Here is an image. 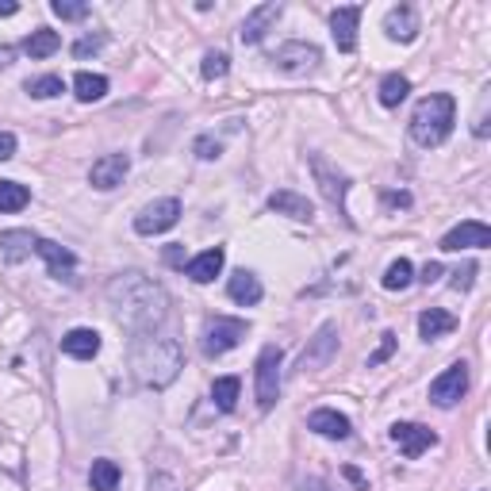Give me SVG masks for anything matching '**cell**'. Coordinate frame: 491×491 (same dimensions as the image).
Returning <instances> with one entry per match:
<instances>
[{"label":"cell","instance_id":"6da1fadb","mask_svg":"<svg viewBox=\"0 0 491 491\" xmlns=\"http://www.w3.org/2000/svg\"><path fill=\"white\" fill-rule=\"evenodd\" d=\"M108 307L120 327L135 330V334H154V327H162L170 315V295L154 277L138 273H120L108 284Z\"/></svg>","mask_w":491,"mask_h":491},{"label":"cell","instance_id":"7a4b0ae2","mask_svg":"<svg viewBox=\"0 0 491 491\" xmlns=\"http://www.w3.org/2000/svg\"><path fill=\"white\" fill-rule=\"evenodd\" d=\"M185 369V350L177 338L165 334H138L131 342V372L146 387H170Z\"/></svg>","mask_w":491,"mask_h":491},{"label":"cell","instance_id":"3957f363","mask_svg":"<svg viewBox=\"0 0 491 491\" xmlns=\"http://www.w3.org/2000/svg\"><path fill=\"white\" fill-rule=\"evenodd\" d=\"M454 123H457V100L449 93H430L411 112V138L426 150L442 146V142L454 135Z\"/></svg>","mask_w":491,"mask_h":491},{"label":"cell","instance_id":"277c9868","mask_svg":"<svg viewBox=\"0 0 491 491\" xmlns=\"http://www.w3.org/2000/svg\"><path fill=\"white\" fill-rule=\"evenodd\" d=\"M250 334V322L246 319H227V315H215L204 322V338H200V350L204 357H223L230 354L235 345Z\"/></svg>","mask_w":491,"mask_h":491},{"label":"cell","instance_id":"5b68a950","mask_svg":"<svg viewBox=\"0 0 491 491\" xmlns=\"http://www.w3.org/2000/svg\"><path fill=\"white\" fill-rule=\"evenodd\" d=\"M280 345H265L257 354V369H254V392H257V407L273 411V404L280 399Z\"/></svg>","mask_w":491,"mask_h":491},{"label":"cell","instance_id":"8992f818","mask_svg":"<svg viewBox=\"0 0 491 491\" xmlns=\"http://www.w3.org/2000/svg\"><path fill=\"white\" fill-rule=\"evenodd\" d=\"M307 165H312V173H315V185L322 192V200H327L338 215H345V192H350V177L334 170L322 154H307ZM345 223H350V215H345Z\"/></svg>","mask_w":491,"mask_h":491},{"label":"cell","instance_id":"52a82bcc","mask_svg":"<svg viewBox=\"0 0 491 491\" xmlns=\"http://www.w3.org/2000/svg\"><path fill=\"white\" fill-rule=\"evenodd\" d=\"M177 219H180V200L165 196V200L146 204V208L135 215V230H138V235H162V230L177 227Z\"/></svg>","mask_w":491,"mask_h":491},{"label":"cell","instance_id":"ba28073f","mask_svg":"<svg viewBox=\"0 0 491 491\" xmlns=\"http://www.w3.org/2000/svg\"><path fill=\"white\" fill-rule=\"evenodd\" d=\"M464 392H469V365L457 361V365H449L442 377L430 384V404L454 407V404H461V399H464Z\"/></svg>","mask_w":491,"mask_h":491},{"label":"cell","instance_id":"9c48e42d","mask_svg":"<svg viewBox=\"0 0 491 491\" xmlns=\"http://www.w3.org/2000/svg\"><path fill=\"white\" fill-rule=\"evenodd\" d=\"M392 442L399 445V454H404L407 461L422 457L426 449L437 445V434L430 430V426H419V422H395L392 426Z\"/></svg>","mask_w":491,"mask_h":491},{"label":"cell","instance_id":"30bf717a","mask_svg":"<svg viewBox=\"0 0 491 491\" xmlns=\"http://www.w3.org/2000/svg\"><path fill=\"white\" fill-rule=\"evenodd\" d=\"M484 246H491V227L480 223V219H464V223H457V227L442 238V250H445V254H457V250H484Z\"/></svg>","mask_w":491,"mask_h":491},{"label":"cell","instance_id":"8fae6325","mask_svg":"<svg viewBox=\"0 0 491 491\" xmlns=\"http://www.w3.org/2000/svg\"><path fill=\"white\" fill-rule=\"evenodd\" d=\"M127 173H131V158H127V154H104V158H96L93 170H88V185L100 192H112L123 185Z\"/></svg>","mask_w":491,"mask_h":491},{"label":"cell","instance_id":"7c38bea8","mask_svg":"<svg viewBox=\"0 0 491 491\" xmlns=\"http://www.w3.org/2000/svg\"><path fill=\"white\" fill-rule=\"evenodd\" d=\"M284 16V4L280 0H269V4H257V8H250L246 12V20H242V43L246 46H254V43H262V38L269 35V28Z\"/></svg>","mask_w":491,"mask_h":491},{"label":"cell","instance_id":"4fadbf2b","mask_svg":"<svg viewBox=\"0 0 491 491\" xmlns=\"http://www.w3.org/2000/svg\"><path fill=\"white\" fill-rule=\"evenodd\" d=\"M334 354H338V327H334V322H322V327L315 330V338L307 342V350L300 357V369H327Z\"/></svg>","mask_w":491,"mask_h":491},{"label":"cell","instance_id":"5bb4252c","mask_svg":"<svg viewBox=\"0 0 491 491\" xmlns=\"http://www.w3.org/2000/svg\"><path fill=\"white\" fill-rule=\"evenodd\" d=\"M273 62L284 73H312L322 62V50L315 43H284Z\"/></svg>","mask_w":491,"mask_h":491},{"label":"cell","instance_id":"9a60e30c","mask_svg":"<svg viewBox=\"0 0 491 491\" xmlns=\"http://www.w3.org/2000/svg\"><path fill=\"white\" fill-rule=\"evenodd\" d=\"M357 23H361L357 4H345V8L330 12V35H334V46H338L342 54H354L357 50Z\"/></svg>","mask_w":491,"mask_h":491},{"label":"cell","instance_id":"2e32d148","mask_svg":"<svg viewBox=\"0 0 491 491\" xmlns=\"http://www.w3.org/2000/svg\"><path fill=\"white\" fill-rule=\"evenodd\" d=\"M384 31L392 43H415V35L422 31L419 28V12L411 4H395L392 12L384 16Z\"/></svg>","mask_w":491,"mask_h":491},{"label":"cell","instance_id":"e0dca14e","mask_svg":"<svg viewBox=\"0 0 491 491\" xmlns=\"http://www.w3.org/2000/svg\"><path fill=\"white\" fill-rule=\"evenodd\" d=\"M35 254L46 262V269H50V277H66V280H73V269H77V257H73V250H66V246H58V242H50V238H38L35 242Z\"/></svg>","mask_w":491,"mask_h":491},{"label":"cell","instance_id":"ac0fdd59","mask_svg":"<svg viewBox=\"0 0 491 491\" xmlns=\"http://www.w3.org/2000/svg\"><path fill=\"white\" fill-rule=\"evenodd\" d=\"M307 430H315L319 437H330V442H345L350 437V419L338 415V411H330V407H319L307 415Z\"/></svg>","mask_w":491,"mask_h":491},{"label":"cell","instance_id":"d6986e66","mask_svg":"<svg viewBox=\"0 0 491 491\" xmlns=\"http://www.w3.org/2000/svg\"><path fill=\"white\" fill-rule=\"evenodd\" d=\"M269 212L288 215V219H295V223H312L315 219V208L307 204V196H300V192H292V188L273 192V196H269Z\"/></svg>","mask_w":491,"mask_h":491},{"label":"cell","instance_id":"ffe728a7","mask_svg":"<svg viewBox=\"0 0 491 491\" xmlns=\"http://www.w3.org/2000/svg\"><path fill=\"white\" fill-rule=\"evenodd\" d=\"M223 262H227V250H223V246H215V250H204L200 257L185 262V273H188V280H196V284H212L219 273H223Z\"/></svg>","mask_w":491,"mask_h":491},{"label":"cell","instance_id":"44dd1931","mask_svg":"<svg viewBox=\"0 0 491 491\" xmlns=\"http://www.w3.org/2000/svg\"><path fill=\"white\" fill-rule=\"evenodd\" d=\"M227 295H230L235 304H242V307H254V304H262L265 288H262V280H257L250 269H238V273L227 280Z\"/></svg>","mask_w":491,"mask_h":491},{"label":"cell","instance_id":"7402d4cb","mask_svg":"<svg viewBox=\"0 0 491 491\" xmlns=\"http://www.w3.org/2000/svg\"><path fill=\"white\" fill-rule=\"evenodd\" d=\"M62 354H70L77 361H93L100 354V334L93 327H77L62 338Z\"/></svg>","mask_w":491,"mask_h":491},{"label":"cell","instance_id":"603a6c76","mask_svg":"<svg viewBox=\"0 0 491 491\" xmlns=\"http://www.w3.org/2000/svg\"><path fill=\"white\" fill-rule=\"evenodd\" d=\"M35 235L31 230H4V235H0V254H4V262L8 265H20L23 257H31L35 254Z\"/></svg>","mask_w":491,"mask_h":491},{"label":"cell","instance_id":"cb8c5ba5","mask_svg":"<svg viewBox=\"0 0 491 491\" xmlns=\"http://www.w3.org/2000/svg\"><path fill=\"white\" fill-rule=\"evenodd\" d=\"M449 330H457V319L449 312H442V307H426V312L419 315V334L426 342L442 338V334H449Z\"/></svg>","mask_w":491,"mask_h":491},{"label":"cell","instance_id":"d4e9b609","mask_svg":"<svg viewBox=\"0 0 491 491\" xmlns=\"http://www.w3.org/2000/svg\"><path fill=\"white\" fill-rule=\"evenodd\" d=\"M73 96L81 100V104L104 100V96H108V77H100V73H77V77H73Z\"/></svg>","mask_w":491,"mask_h":491},{"label":"cell","instance_id":"484cf974","mask_svg":"<svg viewBox=\"0 0 491 491\" xmlns=\"http://www.w3.org/2000/svg\"><path fill=\"white\" fill-rule=\"evenodd\" d=\"M120 480H123V472H120V464L115 461H108V457L93 461V472H88L93 491H120Z\"/></svg>","mask_w":491,"mask_h":491},{"label":"cell","instance_id":"4316f807","mask_svg":"<svg viewBox=\"0 0 491 491\" xmlns=\"http://www.w3.org/2000/svg\"><path fill=\"white\" fill-rule=\"evenodd\" d=\"M31 204V188L20 185V180H0V212L12 215V212H23Z\"/></svg>","mask_w":491,"mask_h":491},{"label":"cell","instance_id":"83f0119b","mask_svg":"<svg viewBox=\"0 0 491 491\" xmlns=\"http://www.w3.org/2000/svg\"><path fill=\"white\" fill-rule=\"evenodd\" d=\"M58 46H62V35H58V31L38 28V31L28 35V43H23V54H28V58H50Z\"/></svg>","mask_w":491,"mask_h":491},{"label":"cell","instance_id":"f1b7e54d","mask_svg":"<svg viewBox=\"0 0 491 491\" xmlns=\"http://www.w3.org/2000/svg\"><path fill=\"white\" fill-rule=\"evenodd\" d=\"M407 93H411V81L404 73H387L380 81V104L384 108H399L407 100Z\"/></svg>","mask_w":491,"mask_h":491},{"label":"cell","instance_id":"f546056e","mask_svg":"<svg viewBox=\"0 0 491 491\" xmlns=\"http://www.w3.org/2000/svg\"><path fill=\"white\" fill-rule=\"evenodd\" d=\"M411 280H415V265L407 262V257H399V262H392L384 269V277H380V284L387 292H404V288H411Z\"/></svg>","mask_w":491,"mask_h":491},{"label":"cell","instance_id":"4dcf8cb0","mask_svg":"<svg viewBox=\"0 0 491 491\" xmlns=\"http://www.w3.org/2000/svg\"><path fill=\"white\" fill-rule=\"evenodd\" d=\"M238 392H242V380H238V377H219V380L212 384V399H215L219 411H235Z\"/></svg>","mask_w":491,"mask_h":491},{"label":"cell","instance_id":"1f68e13d","mask_svg":"<svg viewBox=\"0 0 491 491\" xmlns=\"http://www.w3.org/2000/svg\"><path fill=\"white\" fill-rule=\"evenodd\" d=\"M28 93L35 100H50V96H62L66 93V81H62L58 73H43V77H31L28 81Z\"/></svg>","mask_w":491,"mask_h":491},{"label":"cell","instance_id":"d6a6232c","mask_svg":"<svg viewBox=\"0 0 491 491\" xmlns=\"http://www.w3.org/2000/svg\"><path fill=\"white\" fill-rule=\"evenodd\" d=\"M227 70H230V58L223 54V50H208V54H204L200 73L208 77V81H219V77H227Z\"/></svg>","mask_w":491,"mask_h":491},{"label":"cell","instance_id":"836d02e7","mask_svg":"<svg viewBox=\"0 0 491 491\" xmlns=\"http://www.w3.org/2000/svg\"><path fill=\"white\" fill-rule=\"evenodd\" d=\"M192 154H196L200 162H215L219 154H223V142L212 138V135H200L196 142H192Z\"/></svg>","mask_w":491,"mask_h":491},{"label":"cell","instance_id":"e575fe53","mask_svg":"<svg viewBox=\"0 0 491 491\" xmlns=\"http://www.w3.org/2000/svg\"><path fill=\"white\" fill-rule=\"evenodd\" d=\"M50 12H54L58 20H85L88 16V4H77V0H54Z\"/></svg>","mask_w":491,"mask_h":491},{"label":"cell","instance_id":"d590c367","mask_svg":"<svg viewBox=\"0 0 491 491\" xmlns=\"http://www.w3.org/2000/svg\"><path fill=\"white\" fill-rule=\"evenodd\" d=\"M392 350H395V334L387 330V334H380V345H377V354L369 357V369H377L380 361H387V357H392Z\"/></svg>","mask_w":491,"mask_h":491},{"label":"cell","instance_id":"8d00e7d4","mask_svg":"<svg viewBox=\"0 0 491 491\" xmlns=\"http://www.w3.org/2000/svg\"><path fill=\"white\" fill-rule=\"evenodd\" d=\"M100 46H104V35H85V38H77V43H73V54L88 58V54H96Z\"/></svg>","mask_w":491,"mask_h":491},{"label":"cell","instance_id":"74e56055","mask_svg":"<svg viewBox=\"0 0 491 491\" xmlns=\"http://www.w3.org/2000/svg\"><path fill=\"white\" fill-rule=\"evenodd\" d=\"M12 158H16V135L0 131V162H12Z\"/></svg>","mask_w":491,"mask_h":491},{"label":"cell","instance_id":"f35d334b","mask_svg":"<svg viewBox=\"0 0 491 491\" xmlns=\"http://www.w3.org/2000/svg\"><path fill=\"white\" fill-rule=\"evenodd\" d=\"M342 476H345V480H350L357 491H369V480H365V476H361V472L354 469V464H345V469H342Z\"/></svg>","mask_w":491,"mask_h":491},{"label":"cell","instance_id":"ab89813d","mask_svg":"<svg viewBox=\"0 0 491 491\" xmlns=\"http://www.w3.org/2000/svg\"><path fill=\"white\" fill-rule=\"evenodd\" d=\"M472 277H476V265H464V273H457V280H454V288L457 292H469L472 288Z\"/></svg>","mask_w":491,"mask_h":491},{"label":"cell","instance_id":"60d3db41","mask_svg":"<svg viewBox=\"0 0 491 491\" xmlns=\"http://www.w3.org/2000/svg\"><path fill=\"white\" fill-rule=\"evenodd\" d=\"M165 262L173 269H185V246H170V250H165Z\"/></svg>","mask_w":491,"mask_h":491},{"label":"cell","instance_id":"b9f144b4","mask_svg":"<svg viewBox=\"0 0 491 491\" xmlns=\"http://www.w3.org/2000/svg\"><path fill=\"white\" fill-rule=\"evenodd\" d=\"M437 277H442V265H437V262H430V265L422 269V284H434Z\"/></svg>","mask_w":491,"mask_h":491},{"label":"cell","instance_id":"7bdbcfd3","mask_svg":"<svg viewBox=\"0 0 491 491\" xmlns=\"http://www.w3.org/2000/svg\"><path fill=\"white\" fill-rule=\"evenodd\" d=\"M16 12H20V4H12V0H0V16H16Z\"/></svg>","mask_w":491,"mask_h":491},{"label":"cell","instance_id":"ee69618b","mask_svg":"<svg viewBox=\"0 0 491 491\" xmlns=\"http://www.w3.org/2000/svg\"><path fill=\"white\" fill-rule=\"evenodd\" d=\"M387 204H404V208H407L411 196H407V192H387Z\"/></svg>","mask_w":491,"mask_h":491},{"label":"cell","instance_id":"f6af8a7d","mask_svg":"<svg viewBox=\"0 0 491 491\" xmlns=\"http://www.w3.org/2000/svg\"><path fill=\"white\" fill-rule=\"evenodd\" d=\"M12 58H16V50H12V46H0V70H4Z\"/></svg>","mask_w":491,"mask_h":491}]
</instances>
